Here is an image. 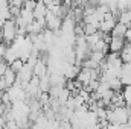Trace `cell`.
Returning <instances> with one entry per match:
<instances>
[{
  "label": "cell",
  "instance_id": "6da1fadb",
  "mask_svg": "<svg viewBox=\"0 0 131 129\" xmlns=\"http://www.w3.org/2000/svg\"><path fill=\"white\" fill-rule=\"evenodd\" d=\"M18 32V26L15 23V20L9 18L6 21H3V28H2V33H0V43H5V44H11Z\"/></svg>",
  "mask_w": 131,
  "mask_h": 129
},
{
  "label": "cell",
  "instance_id": "7a4b0ae2",
  "mask_svg": "<svg viewBox=\"0 0 131 129\" xmlns=\"http://www.w3.org/2000/svg\"><path fill=\"white\" fill-rule=\"evenodd\" d=\"M44 23H46V29H50V31L57 32V31H60V28H61L63 18L58 17V15H55L53 12L47 11V14L44 15Z\"/></svg>",
  "mask_w": 131,
  "mask_h": 129
},
{
  "label": "cell",
  "instance_id": "3957f363",
  "mask_svg": "<svg viewBox=\"0 0 131 129\" xmlns=\"http://www.w3.org/2000/svg\"><path fill=\"white\" fill-rule=\"evenodd\" d=\"M125 46V40L124 36H114V35H110V41H108V50L110 52H116L119 53Z\"/></svg>",
  "mask_w": 131,
  "mask_h": 129
},
{
  "label": "cell",
  "instance_id": "277c9868",
  "mask_svg": "<svg viewBox=\"0 0 131 129\" xmlns=\"http://www.w3.org/2000/svg\"><path fill=\"white\" fill-rule=\"evenodd\" d=\"M49 73V68H47V64H46V61L44 59H38L32 67V74L34 76H38V78H43V76H46Z\"/></svg>",
  "mask_w": 131,
  "mask_h": 129
},
{
  "label": "cell",
  "instance_id": "5b68a950",
  "mask_svg": "<svg viewBox=\"0 0 131 129\" xmlns=\"http://www.w3.org/2000/svg\"><path fill=\"white\" fill-rule=\"evenodd\" d=\"M34 18L35 20H41V18H44V15L47 14V6L41 2V0H37V3H35V8H34Z\"/></svg>",
  "mask_w": 131,
  "mask_h": 129
},
{
  "label": "cell",
  "instance_id": "8992f818",
  "mask_svg": "<svg viewBox=\"0 0 131 129\" xmlns=\"http://www.w3.org/2000/svg\"><path fill=\"white\" fill-rule=\"evenodd\" d=\"M90 50H96V52H104V53H107L108 52V43L104 40V36L99 40V41H96L92 47H90Z\"/></svg>",
  "mask_w": 131,
  "mask_h": 129
},
{
  "label": "cell",
  "instance_id": "52a82bcc",
  "mask_svg": "<svg viewBox=\"0 0 131 129\" xmlns=\"http://www.w3.org/2000/svg\"><path fill=\"white\" fill-rule=\"evenodd\" d=\"M117 21L119 23H124L127 26H131V9H127V11H122L117 14Z\"/></svg>",
  "mask_w": 131,
  "mask_h": 129
},
{
  "label": "cell",
  "instance_id": "ba28073f",
  "mask_svg": "<svg viewBox=\"0 0 131 129\" xmlns=\"http://www.w3.org/2000/svg\"><path fill=\"white\" fill-rule=\"evenodd\" d=\"M121 93H122V97H124L125 105L130 108V106H131V85H124Z\"/></svg>",
  "mask_w": 131,
  "mask_h": 129
},
{
  "label": "cell",
  "instance_id": "9c48e42d",
  "mask_svg": "<svg viewBox=\"0 0 131 129\" xmlns=\"http://www.w3.org/2000/svg\"><path fill=\"white\" fill-rule=\"evenodd\" d=\"M127 24H124V23H116L114 24V28H113V31H111V35H114V36H124V33L127 31Z\"/></svg>",
  "mask_w": 131,
  "mask_h": 129
},
{
  "label": "cell",
  "instance_id": "30bf717a",
  "mask_svg": "<svg viewBox=\"0 0 131 129\" xmlns=\"http://www.w3.org/2000/svg\"><path fill=\"white\" fill-rule=\"evenodd\" d=\"M105 55L107 53H104V52H96V50H92L90 52V55H89V58L93 61V62H96V64H101L104 59H105Z\"/></svg>",
  "mask_w": 131,
  "mask_h": 129
},
{
  "label": "cell",
  "instance_id": "8fae6325",
  "mask_svg": "<svg viewBox=\"0 0 131 129\" xmlns=\"http://www.w3.org/2000/svg\"><path fill=\"white\" fill-rule=\"evenodd\" d=\"M23 64H25V62H23L21 59H18V58H17L15 61H12V62L9 64V68H11L12 71H15V73H18V71H20V68L23 67Z\"/></svg>",
  "mask_w": 131,
  "mask_h": 129
},
{
  "label": "cell",
  "instance_id": "7c38bea8",
  "mask_svg": "<svg viewBox=\"0 0 131 129\" xmlns=\"http://www.w3.org/2000/svg\"><path fill=\"white\" fill-rule=\"evenodd\" d=\"M124 40H125V43H130L131 41V26L127 28V31L124 33Z\"/></svg>",
  "mask_w": 131,
  "mask_h": 129
},
{
  "label": "cell",
  "instance_id": "4fadbf2b",
  "mask_svg": "<svg viewBox=\"0 0 131 129\" xmlns=\"http://www.w3.org/2000/svg\"><path fill=\"white\" fill-rule=\"evenodd\" d=\"M125 125H128V126H131V115L128 117V120H127V123H125Z\"/></svg>",
  "mask_w": 131,
  "mask_h": 129
},
{
  "label": "cell",
  "instance_id": "5bb4252c",
  "mask_svg": "<svg viewBox=\"0 0 131 129\" xmlns=\"http://www.w3.org/2000/svg\"><path fill=\"white\" fill-rule=\"evenodd\" d=\"M2 28H3V21L0 20V33H2Z\"/></svg>",
  "mask_w": 131,
  "mask_h": 129
}]
</instances>
